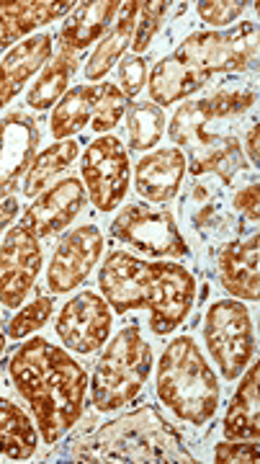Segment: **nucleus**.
<instances>
[{"label": "nucleus", "mask_w": 260, "mask_h": 464, "mask_svg": "<svg viewBox=\"0 0 260 464\" xmlns=\"http://www.w3.org/2000/svg\"><path fill=\"white\" fill-rule=\"evenodd\" d=\"M52 60V34L42 32L24 39L18 47L8 52L0 63V109H5L29 83L36 70Z\"/></svg>", "instance_id": "6ab92c4d"}, {"label": "nucleus", "mask_w": 260, "mask_h": 464, "mask_svg": "<svg viewBox=\"0 0 260 464\" xmlns=\"http://www.w3.org/2000/svg\"><path fill=\"white\" fill-rule=\"evenodd\" d=\"M75 451L81 462H196L180 433L155 408L116 418Z\"/></svg>", "instance_id": "20e7f679"}, {"label": "nucleus", "mask_w": 260, "mask_h": 464, "mask_svg": "<svg viewBox=\"0 0 260 464\" xmlns=\"http://www.w3.org/2000/svg\"><path fill=\"white\" fill-rule=\"evenodd\" d=\"M119 5H121L119 0H93V3H81L78 8H72V14L57 36L63 52L81 54L82 50L101 42L111 29Z\"/></svg>", "instance_id": "aec40b11"}, {"label": "nucleus", "mask_w": 260, "mask_h": 464, "mask_svg": "<svg viewBox=\"0 0 260 464\" xmlns=\"http://www.w3.org/2000/svg\"><path fill=\"white\" fill-rule=\"evenodd\" d=\"M219 282L235 299L258 302V232L229 240L219 250Z\"/></svg>", "instance_id": "a211bd4d"}, {"label": "nucleus", "mask_w": 260, "mask_h": 464, "mask_svg": "<svg viewBox=\"0 0 260 464\" xmlns=\"http://www.w3.org/2000/svg\"><path fill=\"white\" fill-rule=\"evenodd\" d=\"M243 382L235 390L225 415V439L237 441H258L260 439V395H258V362L245 369Z\"/></svg>", "instance_id": "412c9836"}, {"label": "nucleus", "mask_w": 260, "mask_h": 464, "mask_svg": "<svg viewBox=\"0 0 260 464\" xmlns=\"http://www.w3.org/2000/svg\"><path fill=\"white\" fill-rule=\"evenodd\" d=\"M152 372V348L140 328H121L98 359L91 380V402L98 413H114L145 390Z\"/></svg>", "instance_id": "423d86ee"}, {"label": "nucleus", "mask_w": 260, "mask_h": 464, "mask_svg": "<svg viewBox=\"0 0 260 464\" xmlns=\"http://www.w3.org/2000/svg\"><path fill=\"white\" fill-rule=\"evenodd\" d=\"M8 374L32 408L44 444H57L82 418L88 374L60 346L44 338L26 341L11 356Z\"/></svg>", "instance_id": "f03ea898"}, {"label": "nucleus", "mask_w": 260, "mask_h": 464, "mask_svg": "<svg viewBox=\"0 0 260 464\" xmlns=\"http://www.w3.org/2000/svg\"><path fill=\"white\" fill-rule=\"evenodd\" d=\"M137 14H140V0H127V3L119 5V14H116L111 29L98 42L96 52L91 54V60L85 65V78L88 81H101L121 60V54L130 50Z\"/></svg>", "instance_id": "5701e85b"}, {"label": "nucleus", "mask_w": 260, "mask_h": 464, "mask_svg": "<svg viewBox=\"0 0 260 464\" xmlns=\"http://www.w3.org/2000/svg\"><path fill=\"white\" fill-rule=\"evenodd\" d=\"M258 181H253L250 186H245V188H240V191L232 197V207H235V212H240L245 219L258 222Z\"/></svg>", "instance_id": "f704fd0d"}, {"label": "nucleus", "mask_w": 260, "mask_h": 464, "mask_svg": "<svg viewBox=\"0 0 260 464\" xmlns=\"http://www.w3.org/2000/svg\"><path fill=\"white\" fill-rule=\"evenodd\" d=\"M54 310V299L52 297H36L32 304L21 307L16 315L11 317L8 328H5V335L14 338V341H21L32 333L42 331L47 325L49 315Z\"/></svg>", "instance_id": "7c9ffc66"}, {"label": "nucleus", "mask_w": 260, "mask_h": 464, "mask_svg": "<svg viewBox=\"0 0 260 464\" xmlns=\"http://www.w3.org/2000/svg\"><path fill=\"white\" fill-rule=\"evenodd\" d=\"M18 215V201L14 197H8V199L0 201V232L5 230Z\"/></svg>", "instance_id": "c9c22d12"}, {"label": "nucleus", "mask_w": 260, "mask_h": 464, "mask_svg": "<svg viewBox=\"0 0 260 464\" xmlns=\"http://www.w3.org/2000/svg\"><path fill=\"white\" fill-rule=\"evenodd\" d=\"M103 256V232L96 225H82L60 240L47 268V286L52 295H67L78 289Z\"/></svg>", "instance_id": "ddd939ff"}, {"label": "nucleus", "mask_w": 260, "mask_h": 464, "mask_svg": "<svg viewBox=\"0 0 260 464\" xmlns=\"http://www.w3.org/2000/svg\"><path fill=\"white\" fill-rule=\"evenodd\" d=\"M3 351H5V331H3V325H0V356H3Z\"/></svg>", "instance_id": "4c0bfd02"}, {"label": "nucleus", "mask_w": 260, "mask_h": 464, "mask_svg": "<svg viewBox=\"0 0 260 464\" xmlns=\"http://www.w3.org/2000/svg\"><path fill=\"white\" fill-rule=\"evenodd\" d=\"M186 170H188V160L183 150L163 148L147 152L134 168L137 194L149 204H168L180 191Z\"/></svg>", "instance_id": "dca6fc26"}, {"label": "nucleus", "mask_w": 260, "mask_h": 464, "mask_svg": "<svg viewBox=\"0 0 260 464\" xmlns=\"http://www.w3.org/2000/svg\"><path fill=\"white\" fill-rule=\"evenodd\" d=\"M168 8H170V3H165V0L140 3V14H137V24H134V34H131L130 44L137 54H145L149 50L152 39L158 36L165 16H168Z\"/></svg>", "instance_id": "c756f323"}, {"label": "nucleus", "mask_w": 260, "mask_h": 464, "mask_svg": "<svg viewBox=\"0 0 260 464\" xmlns=\"http://www.w3.org/2000/svg\"><path fill=\"white\" fill-rule=\"evenodd\" d=\"M127 109H130V99L121 93V88H116L114 83H101L96 109L91 116V130L96 134H109L124 119Z\"/></svg>", "instance_id": "c85d7f7f"}, {"label": "nucleus", "mask_w": 260, "mask_h": 464, "mask_svg": "<svg viewBox=\"0 0 260 464\" xmlns=\"http://www.w3.org/2000/svg\"><path fill=\"white\" fill-rule=\"evenodd\" d=\"M39 140V121L32 114L11 111L0 119V199L14 194L21 176L29 173Z\"/></svg>", "instance_id": "4468645a"}, {"label": "nucleus", "mask_w": 260, "mask_h": 464, "mask_svg": "<svg viewBox=\"0 0 260 464\" xmlns=\"http://www.w3.org/2000/svg\"><path fill=\"white\" fill-rule=\"evenodd\" d=\"M78 67H81V57L78 54L60 52L54 60H49L44 70L39 72V78L34 81L29 93H26V103L32 109H36V111L52 109L67 93V83H70V78L75 75Z\"/></svg>", "instance_id": "a878e982"}, {"label": "nucleus", "mask_w": 260, "mask_h": 464, "mask_svg": "<svg viewBox=\"0 0 260 464\" xmlns=\"http://www.w3.org/2000/svg\"><path fill=\"white\" fill-rule=\"evenodd\" d=\"M39 447V429L26 415V411L11 402L8 398H0V457L24 462L34 457Z\"/></svg>", "instance_id": "b1692460"}, {"label": "nucleus", "mask_w": 260, "mask_h": 464, "mask_svg": "<svg viewBox=\"0 0 260 464\" xmlns=\"http://www.w3.org/2000/svg\"><path fill=\"white\" fill-rule=\"evenodd\" d=\"M207 351L219 366V374L227 382L240 380L247 366L255 362V335L253 317L240 299H219L204 317Z\"/></svg>", "instance_id": "6e6552de"}, {"label": "nucleus", "mask_w": 260, "mask_h": 464, "mask_svg": "<svg viewBox=\"0 0 260 464\" xmlns=\"http://www.w3.org/2000/svg\"><path fill=\"white\" fill-rule=\"evenodd\" d=\"M158 398L183 423L207 426L219 408V382L194 335H176L158 364Z\"/></svg>", "instance_id": "39448f33"}, {"label": "nucleus", "mask_w": 260, "mask_h": 464, "mask_svg": "<svg viewBox=\"0 0 260 464\" xmlns=\"http://www.w3.org/2000/svg\"><path fill=\"white\" fill-rule=\"evenodd\" d=\"M258 101L255 88L247 85H232V88H219L212 96L188 101L183 103L176 116L170 119L168 137L186 150L188 155V173L191 176H204L214 173L225 183L235 181V176L247 168L240 140L235 132H214L212 124L237 119L247 114Z\"/></svg>", "instance_id": "7ed1b4c3"}, {"label": "nucleus", "mask_w": 260, "mask_h": 464, "mask_svg": "<svg viewBox=\"0 0 260 464\" xmlns=\"http://www.w3.org/2000/svg\"><path fill=\"white\" fill-rule=\"evenodd\" d=\"M114 310L96 292H82L65 302L63 313L57 315V335L75 353H96L98 348L111 335Z\"/></svg>", "instance_id": "f8f14e48"}, {"label": "nucleus", "mask_w": 260, "mask_h": 464, "mask_svg": "<svg viewBox=\"0 0 260 464\" xmlns=\"http://www.w3.org/2000/svg\"><path fill=\"white\" fill-rule=\"evenodd\" d=\"M147 75H149V67H147L145 57H124L119 65V81L124 85L121 93L127 99H134L145 88Z\"/></svg>", "instance_id": "72a5a7b5"}, {"label": "nucleus", "mask_w": 260, "mask_h": 464, "mask_svg": "<svg viewBox=\"0 0 260 464\" xmlns=\"http://www.w3.org/2000/svg\"><path fill=\"white\" fill-rule=\"evenodd\" d=\"M111 235L140 253L158 258H180L188 253V243L180 235L176 217L147 204H130L111 222Z\"/></svg>", "instance_id": "9d476101"}, {"label": "nucleus", "mask_w": 260, "mask_h": 464, "mask_svg": "<svg viewBox=\"0 0 260 464\" xmlns=\"http://www.w3.org/2000/svg\"><path fill=\"white\" fill-rule=\"evenodd\" d=\"M72 0H0V52L39 26L72 14Z\"/></svg>", "instance_id": "f3484780"}, {"label": "nucleus", "mask_w": 260, "mask_h": 464, "mask_svg": "<svg viewBox=\"0 0 260 464\" xmlns=\"http://www.w3.org/2000/svg\"><path fill=\"white\" fill-rule=\"evenodd\" d=\"M147 81H149V85H147L149 99L160 109H168V106L178 103V101L191 96L198 88H204V85L209 83L204 75H198L186 63H180L176 54H168L163 60H158V65L152 67Z\"/></svg>", "instance_id": "4be33fe9"}, {"label": "nucleus", "mask_w": 260, "mask_h": 464, "mask_svg": "<svg viewBox=\"0 0 260 464\" xmlns=\"http://www.w3.org/2000/svg\"><path fill=\"white\" fill-rule=\"evenodd\" d=\"M245 150H247V158H250V163H253V166H258V158H260L258 124H253V127H250V132H247V142H245Z\"/></svg>", "instance_id": "e433bc0d"}, {"label": "nucleus", "mask_w": 260, "mask_h": 464, "mask_svg": "<svg viewBox=\"0 0 260 464\" xmlns=\"http://www.w3.org/2000/svg\"><path fill=\"white\" fill-rule=\"evenodd\" d=\"M165 132V111L152 101L131 103L127 109V134H130V150L145 152L160 142Z\"/></svg>", "instance_id": "cd10ccee"}, {"label": "nucleus", "mask_w": 260, "mask_h": 464, "mask_svg": "<svg viewBox=\"0 0 260 464\" xmlns=\"http://www.w3.org/2000/svg\"><path fill=\"white\" fill-rule=\"evenodd\" d=\"M82 186L98 212H114L130 191V152L114 134H101L82 152Z\"/></svg>", "instance_id": "1a4fd4ad"}, {"label": "nucleus", "mask_w": 260, "mask_h": 464, "mask_svg": "<svg viewBox=\"0 0 260 464\" xmlns=\"http://www.w3.org/2000/svg\"><path fill=\"white\" fill-rule=\"evenodd\" d=\"M214 462L219 464H255L258 462V441H237L227 439L214 447Z\"/></svg>", "instance_id": "473e14b6"}, {"label": "nucleus", "mask_w": 260, "mask_h": 464, "mask_svg": "<svg viewBox=\"0 0 260 464\" xmlns=\"http://www.w3.org/2000/svg\"><path fill=\"white\" fill-rule=\"evenodd\" d=\"M245 5H247L245 0H201V3H196V11L207 26L222 29L235 18L243 16Z\"/></svg>", "instance_id": "2f4dec72"}, {"label": "nucleus", "mask_w": 260, "mask_h": 464, "mask_svg": "<svg viewBox=\"0 0 260 464\" xmlns=\"http://www.w3.org/2000/svg\"><path fill=\"white\" fill-rule=\"evenodd\" d=\"M173 54L207 81L217 72H247L258 65V26L243 21L232 29L194 32Z\"/></svg>", "instance_id": "0eeeda50"}, {"label": "nucleus", "mask_w": 260, "mask_h": 464, "mask_svg": "<svg viewBox=\"0 0 260 464\" xmlns=\"http://www.w3.org/2000/svg\"><path fill=\"white\" fill-rule=\"evenodd\" d=\"M81 152V145L75 140H60L54 145H49L47 150H42L36 158H34L32 168L26 173V181H24V194L26 197H39L44 188L49 186L52 179H57L63 170H65Z\"/></svg>", "instance_id": "bb28decb"}, {"label": "nucleus", "mask_w": 260, "mask_h": 464, "mask_svg": "<svg viewBox=\"0 0 260 464\" xmlns=\"http://www.w3.org/2000/svg\"><path fill=\"white\" fill-rule=\"evenodd\" d=\"M98 85H75L67 88V93L54 103L52 119H49V132L60 142L78 134L91 121L96 109Z\"/></svg>", "instance_id": "393cba45"}, {"label": "nucleus", "mask_w": 260, "mask_h": 464, "mask_svg": "<svg viewBox=\"0 0 260 464\" xmlns=\"http://www.w3.org/2000/svg\"><path fill=\"white\" fill-rule=\"evenodd\" d=\"M98 286L116 315L147 310L149 331L163 338L178 331L196 302V279L186 266L145 261L124 250H111L103 258Z\"/></svg>", "instance_id": "f257e3e1"}, {"label": "nucleus", "mask_w": 260, "mask_h": 464, "mask_svg": "<svg viewBox=\"0 0 260 464\" xmlns=\"http://www.w3.org/2000/svg\"><path fill=\"white\" fill-rule=\"evenodd\" d=\"M44 253L39 237L26 227L5 232L0 243V304L8 310L21 307V302L32 292L34 282L42 271Z\"/></svg>", "instance_id": "9b49d317"}, {"label": "nucleus", "mask_w": 260, "mask_h": 464, "mask_svg": "<svg viewBox=\"0 0 260 464\" xmlns=\"http://www.w3.org/2000/svg\"><path fill=\"white\" fill-rule=\"evenodd\" d=\"M85 201H88V194L81 179H63L24 212L21 227L34 232L36 237H49L54 232H63L81 215Z\"/></svg>", "instance_id": "2eb2a0df"}]
</instances>
